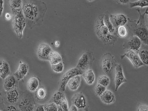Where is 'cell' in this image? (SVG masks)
<instances>
[{"mask_svg": "<svg viewBox=\"0 0 148 111\" xmlns=\"http://www.w3.org/2000/svg\"><path fill=\"white\" fill-rule=\"evenodd\" d=\"M47 10L44 2L38 1H24L22 10L26 18V26L29 28L40 25Z\"/></svg>", "mask_w": 148, "mask_h": 111, "instance_id": "cell-1", "label": "cell"}, {"mask_svg": "<svg viewBox=\"0 0 148 111\" xmlns=\"http://www.w3.org/2000/svg\"><path fill=\"white\" fill-rule=\"evenodd\" d=\"M103 18V14H100L96 18L95 26V33L104 44L114 45L117 41V38L110 32L108 27L104 24Z\"/></svg>", "mask_w": 148, "mask_h": 111, "instance_id": "cell-2", "label": "cell"}, {"mask_svg": "<svg viewBox=\"0 0 148 111\" xmlns=\"http://www.w3.org/2000/svg\"><path fill=\"white\" fill-rule=\"evenodd\" d=\"M137 10L139 14V18L137 21H135L134 25L131 24L132 30L135 35L138 36L144 44L148 46V29L145 23V16L148 14V8L142 14L139 9Z\"/></svg>", "mask_w": 148, "mask_h": 111, "instance_id": "cell-3", "label": "cell"}, {"mask_svg": "<svg viewBox=\"0 0 148 111\" xmlns=\"http://www.w3.org/2000/svg\"><path fill=\"white\" fill-rule=\"evenodd\" d=\"M13 14V29L17 36L20 39L23 37V32L26 26V18L23 14L22 8L12 11Z\"/></svg>", "mask_w": 148, "mask_h": 111, "instance_id": "cell-4", "label": "cell"}, {"mask_svg": "<svg viewBox=\"0 0 148 111\" xmlns=\"http://www.w3.org/2000/svg\"><path fill=\"white\" fill-rule=\"evenodd\" d=\"M83 73L84 72L76 67L68 70L63 75L61 79L59 91L64 92L65 90L67 83L71 79L77 76L82 75Z\"/></svg>", "mask_w": 148, "mask_h": 111, "instance_id": "cell-5", "label": "cell"}, {"mask_svg": "<svg viewBox=\"0 0 148 111\" xmlns=\"http://www.w3.org/2000/svg\"><path fill=\"white\" fill-rule=\"evenodd\" d=\"M94 60L93 53L91 51H86L79 59L76 67L84 72L89 69Z\"/></svg>", "mask_w": 148, "mask_h": 111, "instance_id": "cell-6", "label": "cell"}, {"mask_svg": "<svg viewBox=\"0 0 148 111\" xmlns=\"http://www.w3.org/2000/svg\"><path fill=\"white\" fill-rule=\"evenodd\" d=\"M73 105L78 109L84 111H89L88 100L83 93L78 92L74 95L72 98Z\"/></svg>", "mask_w": 148, "mask_h": 111, "instance_id": "cell-7", "label": "cell"}, {"mask_svg": "<svg viewBox=\"0 0 148 111\" xmlns=\"http://www.w3.org/2000/svg\"><path fill=\"white\" fill-rule=\"evenodd\" d=\"M115 62V58L109 53L104 54L101 59V66L106 74L110 73L113 71Z\"/></svg>", "mask_w": 148, "mask_h": 111, "instance_id": "cell-8", "label": "cell"}, {"mask_svg": "<svg viewBox=\"0 0 148 111\" xmlns=\"http://www.w3.org/2000/svg\"><path fill=\"white\" fill-rule=\"evenodd\" d=\"M125 57H126L130 60L134 68H138L145 65L141 62L138 53L132 50L129 49L124 55H121V59H123Z\"/></svg>", "mask_w": 148, "mask_h": 111, "instance_id": "cell-9", "label": "cell"}, {"mask_svg": "<svg viewBox=\"0 0 148 111\" xmlns=\"http://www.w3.org/2000/svg\"><path fill=\"white\" fill-rule=\"evenodd\" d=\"M52 51L51 46L47 43H40L37 50V56L40 60L49 61V57Z\"/></svg>", "mask_w": 148, "mask_h": 111, "instance_id": "cell-10", "label": "cell"}, {"mask_svg": "<svg viewBox=\"0 0 148 111\" xmlns=\"http://www.w3.org/2000/svg\"><path fill=\"white\" fill-rule=\"evenodd\" d=\"M114 81L116 91L118 90L119 88L123 84L127 82L124 75L123 67L121 64H118L116 66Z\"/></svg>", "mask_w": 148, "mask_h": 111, "instance_id": "cell-11", "label": "cell"}, {"mask_svg": "<svg viewBox=\"0 0 148 111\" xmlns=\"http://www.w3.org/2000/svg\"><path fill=\"white\" fill-rule=\"evenodd\" d=\"M142 42L137 36L134 35L130 38L127 42L130 49L138 53L142 46Z\"/></svg>", "mask_w": 148, "mask_h": 111, "instance_id": "cell-12", "label": "cell"}, {"mask_svg": "<svg viewBox=\"0 0 148 111\" xmlns=\"http://www.w3.org/2000/svg\"><path fill=\"white\" fill-rule=\"evenodd\" d=\"M29 69V66L27 64L21 62L18 69L13 75L17 80H22L27 75Z\"/></svg>", "mask_w": 148, "mask_h": 111, "instance_id": "cell-13", "label": "cell"}, {"mask_svg": "<svg viewBox=\"0 0 148 111\" xmlns=\"http://www.w3.org/2000/svg\"><path fill=\"white\" fill-rule=\"evenodd\" d=\"M110 20L116 27L125 26L128 22L127 17L123 14H118L110 16Z\"/></svg>", "mask_w": 148, "mask_h": 111, "instance_id": "cell-14", "label": "cell"}, {"mask_svg": "<svg viewBox=\"0 0 148 111\" xmlns=\"http://www.w3.org/2000/svg\"><path fill=\"white\" fill-rule=\"evenodd\" d=\"M17 79L14 75H10L4 80L3 86L5 90L8 92L17 88Z\"/></svg>", "mask_w": 148, "mask_h": 111, "instance_id": "cell-15", "label": "cell"}, {"mask_svg": "<svg viewBox=\"0 0 148 111\" xmlns=\"http://www.w3.org/2000/svg\"><path fill=\"white\" fill-rule=\"evenodd\" d=\"M100 97L104 103L108 105L114 103L116 101L115 95L113 92L109 90H106Z\"/></svg>", "mask_w": 148, "mask_h": 111, "instance_id": "cell-16", "label": "cell"}, {"mask_svg": "<svg viewBox=\"0 0 148 111\" xmlns=\"http://www.w3.org/2000/svg\"><path fill=\"white\" fill-rule=\"evenodd\" d=\"M11 75L9 64L6 61L1 60L0 63V76L4 80L7 77Z\"/></svg>", "mask_w": 148, "mask_h": 111, "instance_id": "cell-17", "label": "cell"}, {"mask_svg": "<svg viewBox=\"0 0 148 111\" xmlns=\"http://www.w3.org/2000/svg\"><path fill=\"white\" fill-rule=\"evenodd\" d=\"M81 81L80 75L77 76L71 79L67 83V85L71 90L75 91L78 89Z\"/></svg>", "mask_w": 148, "mask_h": 111, "instance_id": "cell-18", "label": "cell"}, {"mask_svg": "<svg viewBox=\"0 0 148 111\" xmlns=\"http://www.w3.org/2000/svg\"><path fill=\"white\" fill-rule=\"evenodd\" d=\"M21 111H35L34 104L29 99L26 98L22 100L19 104Z\"/></svg>", "mask_w": 148, "mask_h": 111, "instance_id": "cell-19", "label": "cell"}, {"mask_svg": "<svg viewBox=\"0 0 148 111\" xmlns=\"http://www.w3.org/2000/svg\"><path fill=\"white\" fill-rule=\"evenodd\" d=\"M6 98L8 102L11 104L16 103L19 98V92L17 88L7 92Z\"/></svg>", "mask_w": 148, "mask_h": 111, "instance_id": "cell-20", "label": "cell"}, {"mask_svg": "<svg viewBox=\"0 0 148 111\" xmlns=\"http://www.w3.org/2000/svg\"><path fill=\"white\" fill-rule=\"evenodd\" d=\"M86 82L89 85H92L95 82V76L92 69H89L84 72L82 75Z\"/></svg>", "mask_w": 148, "mask_h": 111, "instance_id": "cell-21", "label": "cell"}, {"mask_svg": "<svg viewBox=\"0 0 148 111\" xmlns=\"http://www.w3.org/2000/svg\"><path fill=\"white\" fill-rule=\"evenodd\" d=\"M39 86V82L36 77L30 78L27 81V87L28 90L30 92H34L38 90Z\"/></svg>", "mask_w": 148, "mask_h": 111, "instance_id": "cell-22", "label": "cell"}, {"mask_svg": "<svg viewBox=\"0 0 148 111\" xmlns=\"http://www.w3.org/2000/svg\"><path fill=\"white\" fill-rule=\"evenodd\" d=\"M49 61L51 65H52L62 62V58L58 52L53 51L50 54Z\"/></svg>", "mask_w": 148, "mask_h": 111, "instance_id": "cell-23", "label": "cell"}, {"mask_svg": "<svg viewBox=\"0 0 148 111\" xmlns=\"http://www.w3.org/2000/svg\"><path fill=\"white\" fill-rule=\"evenodd\" d=\"M103 19L104 24L108 27L110 32L113 35V34L115 32V28L111 22L110 15L108 12L104 14Z\"/></svg>", "mask_w": 148, "mask_h": 111, "instance_id": "cell-24", "label": "cell"}, {"mask_svg": "<svg viewBox=\"0 0 148 111\" xmlns=\"http://www.w3.org/2000/svg\"><path fill=\"white\" fill-rule=\"evenodd\" d=\"M65 97V96L63 92L60 91H58L56 92L53 96V102L57 106H60L62 101Z\"/></svg>", "mask_w": 148, "mask_h": 111, "instance_id": "cell-25", "label": "cell"}, {"mask_svg": "<svg viewBox=\"0 0 148 111\" xmlns=\"http://www.w3.org/2000/svg\"><path fill=\"white\" fill-rule=\"evenodd\" d=\"M138 54L144 65H148V49H145L140 50Z\"/></svg>", "mask_w": 148, "mask_h": 111, "instance_id": "cell-26", "label": "cell"}, {"mask_svg": "<svg viewBox=\"0 0 148 111\" xmlns=\"http://www.w3.org/2000/svg\"><path fill=\"white\" fill-rule=\"evenodd\" d=\"M23 1L12 0L9 2V6L12 11H14L22 8Z\"/></svg>", "mask_w": 148, "mask_h": 111, "instance_id": "cell-27", "label": "cell"}, {"mask_svg": "<svg viewBox=\"0 0 148 111\" xmlns=\"http://www.w3.org/2000/svg\"><path fill=\"white\" fill-rule=\"evenodd\" d=\"M110 80L109 77L107 75H103L98 77L97 80V84L103 86L107 88L109 85Z\"/></svg>", "mask_w": 148, "mask_h": 111, "instance_id": "cell-28", "label": "cell"}, {"mask_svg": "<svg viewBox=\"0 0 148 111\" xmlns=\"http://www.w3.org/2000/svg\"><path fill=\"white\" fill-rule=\"evenodd\" d=\"M137 6L141 8L148 7V0H139L134 2L130 3V8H131Z\"/></svg>", "mask_w": 148, "mask_h": 111, "instance_id": "cell-29", "label": "cell"}, {"mask_svg": "<svg viewBox=\"0 0 148 111\" xmlns=\"http://www.w3.org/2000/svg\"><path fill=\"white\" fill-rule=\"evenodd\" d=\"M117 32L119 36L122 38H125L128 34L127 29L125 26L119 27L117 29Z\"/></svg>", "mask_w": 148, "mask_h": 111, "instance_id": "cell-30", "label": "cell"}, {"mask_svg": "<svg viewBox=\"0 0 148 111\" xmlns=\"http://www.w3.org/2000/svg\"><path fill=\"white\" fill-rule=\"evenodd\" d=\"M106 90V87L100 84H97L95 86V90L96 95L100 97Z\"/></svg>", "mask_w": 148, "mask_h": 111, "instance_id": "cell-31", "label": "cell"}, {"mask_svg": "<svg viewBox=\"0 0 148 111\" xmlns=\"http://www.w3.org/2000/svg\"><path fill=\"white\" fill-rule=\"evenodd\" d=\"M51 66L53 71L57 73H60L62 72L64 70V65L63 62L58 63L57 64L52 65Z\"/></svg>", "mask_w": 148, "mask_h": 111, "instance_id": "cell-32", "label": "cell"}, {"mask_svg": "<svg viewBox=\"0 0 148 111\" xmlns=\"http://www.w3.org/2000/svg\"><path fill=\"white\" fill-rule=\"evenodd\" d=\"M46 94L47 93L46 90L44 88H40L36 91V96L39 99L41 100L45 99L46 97Z\"/></svg>", "mask_w": 148, "mask_h": 111, "instance_id": "cell-33", "label": "cell"}, {"mask_svg": "<svg viewBox=\"0 0 148 111\" xmlns=\"http://www.w3.org/2000/svg\"><path fill=\"white\" fill-rule=\"evenodd\" d=\"M44 108L45 111H58V106L53 102L45 104Z\"/></svg>", "mask_w": 148, "mask_h": 111, "instance_id": "cell-34", "label": "cell"}, {"mask_svg": "<svg viewBox=\"0 0 148 111\" xmlns=\"http://www.w3.org/2000/svg\"><path fill=\"white\" fill-rule=\"evenodd\" d=\"M60 106L65 111H69V109L68 102H67V100L66 97L63 100V101H62Z\"/></svg>", "mask_w": 148, "mask_h": 111, "instance_id": "cell-35", "label": "cell"}, {"mask_svg": "<svg viewBox=\"0 0 148 111\" xmlns=\"http://www.w3.org/2000/svg\"><path fill=\"white\" fill-rule=\"evenodd\" d=\"M137 111H148V106L147 105L141 104L139 106Z\"/></svg>", "mask_w": 148, "mask_h": 111, "instance_id": "cell-36", "label": "cell"}, {"mask_svg": "<svg viewBox=\"0 0 148 111\" xmlns=\"http://www.w3.org/2000/svg\"><path fill=\"white\" fill-rule=\"evenodd\" d=\"M4 111H17L16 108L13 105H10L7 107Z\"/></svg>", "mask_w": 148, "mask_h": 111, "instance_id": "cell-37", "label": "cell"}, {"mask_svg": "<svg viewBox=\"0 0 148 111\" xmlns=\"http://www.w3.org/2000/svg\"><path fill=\"white\" fill-rule=\"evenodd\" d=\"M35 111H45L44 106L40 105L35 108Z\"/></svg>", "mask_w": 148, "mask_h": 111, "instance_id": "cell-38", "label": "cell"}, {"mask_svg": "<svg viewBox=\"0 0 148 111\" xmlns=\"http://www.w3.org/2000/svg\"><path fill=\"white\" fill-rule=\"evenodd\" d=\"M0 4H1V6H0V12H1V16H2L3 12V4H4V1H3V0H1L0 1Z\"/></svg>", "mask_w": 148, "mask_h": 111, "instance_id": "cell-39", "label": "cell"}, {"mask_svg": "<svg viewBox=\"0 0 148 111\" xmlns=\"http://www.w3.org/2000/svg\"><path fill=\"white\" fill-rule=\"evenodd\" d=\"M78 110L75 106L72 105L70 107L69 111H79Z\"/></svg>", "mask_w": 148, "mask_h": 111, "instance_id": "cell-40", "label": "cell"}, {"mask_svg": "<svg viewBox=\"0 0 148 111\" xmlns=\"http://www.w3.org/2000/svg\"><path fill=\"white\" fill-rule=\"evenodd\" d=\"M5 18L7 20H10L12 18L11 14L10 13H7L5 14Z\"/></svg>", "mask_w": 148, "mask_h": 111, "instance_id": "cell-41", "label": "cell"}, {"mask_svg": "<svg viewBox=\"0 0 148 111\" xmlns=\"http://www.w3.org/2000/svg\"><path fill=\"white\" fill-rule=\"evenodd\" d=\"M119 3L121 4H125L127 3H129L130 1H125V0H123V1H119Z\"/></svg>", "mask_w": 148, "mask_h": 111, "instance_id": "cell-42", "label": "cell"}, {"mask_svg": "<svg viewBox=\"0 0 148 111\" xmlns=\"http://www.w3.org/2000/svg\"><path fill=\"white\" fill-rule=\"evenodd\" d=\"M60 45V42L59 41H56L55 42V46L56 47H59Z\"/></svg>", "mask_w": 148, "mask_h": 111, "instance_id": "cell-43", "label": "cell"}, {"mask_svg": "<svg viewBox=\"0 0 148 111\" xmlns=\"http://www.w3.org/2000/svg\"><path fill=\"white\" fill-rule=\"evenodd\" d=\"M58 106V111H65L62 108L59 106Z\"/></svg>", "mask_w": 148, "mask_h": 111, "instance_id": "cell-44", "label": "cell"}, {"mask_svg": "<svg viewBox=\"0 0 148 111\" xmlns=\"http://www.w3.org/2000/svg\"></svg>", "mask_w": 148, "mask_h": 111, "instance_id": "cell-45", "label": "cell"}]
</instances>
